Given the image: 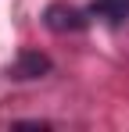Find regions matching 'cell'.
Listing matches in <instances>:
<instances>
[{"label": "cell", "mask_w": 129, "mask_h": 132, "mask_svg": "<svg viewBox=\"0 0 129 132\" xmlns=\"http://www.w3.org/2000/svg\"><path fill=\"white\" fill-rule=\"evenodd\" d=\"M43 25L50 29V32H83L86 25H90V11L83 7H75V4H68V0H54V4H47V11H43Z\"/></svg>", "instance_id": "obj_1"}, {"label": "cell", "mask_w": 129, "mask_h": 132, "mask_svg": "<svg viewBox=\"0 0 129 132\" xmlns=\"http://www.w3.org/2000/svg\"><path fill=\"white\" fill-rule=\"evenodd\" d=\"M50 71H54V61H50L47 54H40V50H29V46L15 57V64L7 68V75H11L15 82H32V79L50 75Z\"/></svg>", "instance_id": "obj_2"}, {"label": "cell", "mask_w": 129, "mask_h": 132, "mask_svg": "<svg viewBox=\"0 0 129 132\" xmlns=\"http://www.w3.org/2000/svg\"><path fill=\"white\" fill-rule=\"evenodd\" d=\"M90 18L118 29V25L129 22V0H93L90 4Z\"/></svg>", "instance_id": "obj_3"}]
</instances>
